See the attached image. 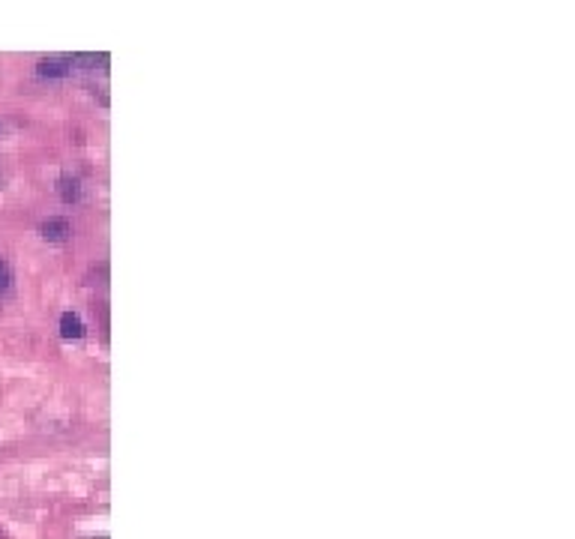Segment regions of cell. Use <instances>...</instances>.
Here are the masks:
<instances>
[{
    "mask_svg": "<svg viewBox=\"0 0 575 539\" xmlns=\"http://www.w3.org/2000/svg\"><path fill=\"white\" fill-rule=\"evenodd\" d=\"M60 198H63L66 204H72V201H79V195H81V189H79V180L75 177H60Z\"/></svg>",
    "mask_w": 575,
    "mask_h": 539,
    "instance_id": "277c9868",
    "label": "cell"
},
{
    "mask_svg": "<svg viewBox=\"0 0 575 539\" xmlns=\"http://www.w3.org/2000/svg\"><path fill=\"white\" fill-rule=\"evenodd\" d=\"M60 333H63V339H81L84 336V324H81L79 315H72V312L60 315Z\"/></svg>",
    "mask_w": 575,
    "mask_h": 539,
    "instance_id": "3957f363",
    "label": "cell"
},
{
    "mask_svg": "<svg viewBox=\"0 0 575 539\" xmlns=\"http://www.w3.org/2000/svg\"><path fill=\"white\" fill-rule=\"evenodd\" d=\"M37 72L39 75H48V79H63V75H70V57H48V60H42V63L37 66Z\"/></svg>",
    "mask_w": 575,
    "mask_h": 539,
    "instance_id": "7a4b0ae2",
    "label": "cell"
},
{
    "mask_svg": "<svg viewBox=\"0 0 575 539\" xmlns=\"http://www.w3.org/2000/svg\"><path fill=\"white\" fill-rule=\"evenodd\" d=\"M0 539H4V530H0Z\"/></svg>",
    "mask_w": 575,
    "mask_h": 539,
    "instance_id": "8992f818",
    "label": "cell"
},
{
    "mask_svg": "<svg viewBox=\"0 0 575 539\" xmlns=\"http://www.w3.org/2000/svg\"><path fill=\"white\" fill-rule=\"evenodd\" d=\"M39 231H42V237L51 240V243H60V240H66V237L72 234L70 222H66V219H57V216L42 222V228H39Z\"/></svg>",
    "mask_w": 575,
    "mask_h": 539,
    "instance_id": "6da1fadb",
    "label": "cell"
},
{
    "mask_svg": "<svg viewBox=\"0 0 575 539\" xmlns=\"http://www.w3.org/2000/svg\"><path fill=\"white\" fill-rule=\"evenodd\" d=\"M6 282H10V270H6V264L0 261V291L6 288Z\"/></svg>",
    "mask_w": 575,
    "mask_h": 539,
    "instance_id": "5b68a950",
    "label": "cell"
}]
</instances>
